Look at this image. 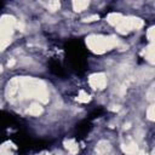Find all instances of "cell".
<instances>
[{
  "label": "cell",
  "mask_w": 155,
  "mask_h": 155,
  "mask_svg": "<svg viewBox=\"0 0 155 155\" xmlns=\"http://www.w3.org/2000/svg\"><path fill=\"white\" fill-rule=\"evenodd\" d=\"M1 7H2V4H1V2H0V8H1Z\"/></svg>",
  "instance_id": "obj_1"
}]
</instances>
